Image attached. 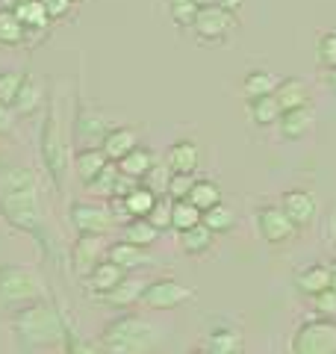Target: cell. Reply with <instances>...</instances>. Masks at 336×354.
I'll return each mask as SVG.
<instances>
[{
    "instance_id": "cell-7",
    "label": "cell",
    "mask_w": 336,
    "mask_h": 354,
    "mask_svg": "<svg viewBox=\"0 0 336 354\" xmlns=\"http://www.w3.org/2000/svg\"><path fill=\"white\" fill-rule=\"evenodd\" d=\"M289 348L292 354H336V322L324 316L307 319L292 334Z\"/></svg>"
},
{
    "instance_id": "cell-41",
    "label": "cell",
    "mask_w": 336,
    "mask_h": 354,
    "mask_svg": "<svg viewBox=\"0 0 336 354\" xmlns=\"http://www.w3.org/2000/svg\"><path fill=\"white\" fill-rule=\"evenodd\" d=\"M21 83H24V74H21V71H0V104L12 106Z\"/></svg>"
},
{
    "instance_id": "cell-49",
    "label": "cell",
    "mask_w": 336,
    "mask_h": 354,
    "mask_svg": "<svg viewBox=\"0 0 336 354\" xmlns=\"http://www.w3.org/2000/svg\"><path fill=\"white\" fill-rule=\"evenodd\" d=\"M21 3H24V0H0V6H3V9H15Z\"/></svg>"
},
{
    "instance_id": "cell-35",
    "label": "cell",
    "mask_w": 336,
    "mask_h": 354,
    "mask_svg": "<svg viewBox=\"0 0 336 354\" xmlns=\"http://www.w3.org/2000/svg\"><path fill=\"white\" fill-rule=\"evenodd\" d=\"M200 221H204L212 234H230V230L236 227V213H233V207H227V204H216L207 209Z\"/></svg>"
},
{
    "instance_id": "cell-19",
    "label": "cell",
    "mask_w": 336,
    "mask_h": 354,
    "mask_svg": "<svg viewBox=\"0 0 336 354\" xmlns=\"http://www.w3.org/2000/svg\"><path fill=\"white\" fill-rule=\"evenodd\" d=\"M274 97H277L280 109H298V106L312 104L310 86H307V80H301V77H283L274 88Z\"/></svg>"
},
{
    "instance_id": "cell-26",
    "label": "cell",
    "mask_w": 336,
    "mask_h": 354,
    "mask_svg": "<svg viewBox=\"0 0 336 354\" xmlns=\"http://www.w3.org/2000/svg\"><path fill=\"white\" fill-rule=\"evenodd\" d=\"M144 286H148V281H142V278H127L121 281L115 290L106 292L104 295V301L112 304V307H133L136 301H142V292H144Z\"/></svg>"
},
{
    "instance_id": "cell-22",
    "label": "cell",
    "mask_w": 336,
    "mask_h": 354,
    "mask_svg": "<svg viewBox=\"0 0 336 354\" xmlns=\"http://www.w3.org/2000/svg\"><path fill=\"white\" fill-rule=\"evenodd\" d=\"M330 286V266H321V263H312V266H304V269L295 272V290L301 295H319L321 290Z\"/></svg>"
},
{
    "instance_id": "cell-47",
    "label": "cell",
    "mask_w": 336,
    "mask_h": 354,
    "mask_svg": "<svg viewBox=\"0 0 336 354\" xmlns=\"http://www.w3.org/2000/svg\"><path fill=\"white\" fill-rule=\"evenodd\" d=\"M324 86H328L330 92L336 95V68H328V71H324Z\"/></svg>"
},
{
    "instance_id": "cell-23",
    "label": "cell",
    "mask_w": 336,
    "mask_h": 354,
    "mask_svg": "<svg viewBox=\"0 0 336 354\" xmlns=\"http://www.w3.org/2000/svg\"><path fill=\"white\" fill-rule=\"evenodd\" d=\"M12 12L18 15L21 24H24V30H27V39L32 36V32H41V36H44V32L50 30V24H53L50 15H48V9L41 6V0H24V3L15 6Z\"/></svg>"
},
{
    "instance_id": "cell-43",
    "label": "cell",
    "mask_w": 336,
    "mask_h": 354,
    "mask_svg": "<svg viewBox=\"0 0 336 354\" xmlns=\"http://www.w3.org/2000/svg\"><path fill=\"white\" fill-rule=\"evenodd\" d=\"M168 177H171V169H168V165H165V160H162V162H156V165H153V169H151L148 174H144V180H148L144 186H151V189H153L156 195H165Z\"/></svg>"
},
{
    "instance_id": "cell-44",
    "label": "cell",
    "mask_w": 336,
    "mask_h": 354,
    "mask_svg": "<svg viewBox=\"0 0 336 354\" xmlns=\"http://www.w3.org/2000/svg\"><path fill=\"white\" fill-rule=\"evenodd\" d=\"M312 307H316V313H319V316L333 319V316H336V290H333V286L321 290L319 295H312Z\"/></svg>"
},
{
    "instance_id": "cell-17",
    "label": "cell",
    "mask_w": 336,
    "mask_h": 354,
    "mask_svg": "<svg viewBox=\"0 0 336 354\" xmlns=\"http://www.w3.org/2000/svg\"><path fill=\"white\" fill-rule=\"evenodd\" d=\"M109 162L112 160L106 157V151L100 148V145H95V148H80V151H77L74 160H71V169H74V174L80 177L83 183H92Z\"/></svg>"
},
{
    "instance_id": "cell-33",
    "label": "cell",
    "mask_w": 336,
    "mask_h": 354,
    "mask_svg": "<svg viewBox=\"0 0 336 354\" xmlns=\"http://www.w3.org/2000/svg\"><path fill=\"white\" fill-rule=\"evenodd\" d=\"M165 6H168V18H171L177 30H192L200 9L198 0H165Z\"/></svg>"
},
{
    "instance_id": "cell-12",
    "label": "cell",
    "mask_w": 336,
    "mask_h": 354,
    "mask_svg": "<svg viewBox=\"0 0 336 354\" xmlns=\"http://www.w3.org/2000/svg\"><path fill=\"white\" fill-rule=\"evenodd\" d=\"M109 121L104 118V113H97V109H88V106H77V115H74V139L77 142H83L80 148H95L104 142V136L109 133Z\"/></svg>"
},
{
    "instance_id": "cell-48",
    "label": "cell",
    "mask_w": 336,
    "mask_h": 354,
    "mask_svg": "<svg viewBox=\"0 0 336 354\" xmlns=\"http://www.w3.org/2000/svg\"><path fill=\"white\" fill-rule=\"evenodd\" d=\"M216 3H221V6H227V9H233V12H239L242 0H216Z\"/></svg>"
},
{
    "instance_id": "cell-5",
    "label": "cell",
    "mask_w": 336,
    "mask_h": 354,
    "mask_svg": "<svg viewBox=\"0 0 336 354\" xmlns=\"http://www.w3.org/2000/svg\"><path fill=\"white\" fill-rule=\"evenodd\" d=\"M50 290L41 274L24 263H0V310H18L24 304L41 301Z\"/></svg>"
},
{
    "instance_id": "cell-38",
    "label": "cell",
    "mask_w": 336,
    "mask_h": 354,
    "mask_svg": "<svg viewBox=\"0 0 336 354\" xmlns=\"http://www.w3.org/2000/svg\"><path fill=\"white\" fill-rule=\"evenodd\" d=\"M62 354H104V348H100V346H95V342H88V339H83L80 334H77L74 322L68 319V322H65V339H62Z\"/></svg>"
},
{
    "instance_id": "cell-46",
    "label": "cell",
    "mask_w": 336,
    "mask_h": 354,
    "mask_svg": "<svg viewBox=\"0 0 336 354\" xmlns=\"http://www.w3.org/2000/svg\"><path fill=\"white\" fill-rule=\"evenodd\" d=\"M15 127V113L9 104H0V136H6V133H12Z\"/></svg>"
},
{
    "instance_id": "cell-8",
    "label": "cell",
    "mask_w": 336,
    "mask_h": 354,
    "mask_svg": "<svg viewBox=\"0 0 336 354\" xmlns=\"http://www.w3.org/2000/svg\"><path fill=\"white\" fill-rule=\"evenodd\" d=\"M192 298H195L192 286H186L174 278H160V281H148V286H144V292H142V304L162 313V310H177V307L189 304Z\"/></svg>"
},
{
    "instance_id": "cell-13",
    "label": "cell",
    "mask_w": 336,
    "mask_h": 354,
    "mask_svg": "<svg viewBox=\"0 0 336 354\" xmlns=\"http://www.w3.org/2000/svg\"><path fill=\"white\" fill-rule=\"evenodd\" d=\"M280 207H283V213L292 218V225L298 230L310 227L312 221H316V213H319L316 195L307 192V189H286L280 195Z\"/></svg>"
},
{
    "instance_id": "cell-27",
    "label": "cell",
    "mask_w": 336,
    "mask_h": 354,
    "mask_svg": "<svg viewBox=\"0 0 336 354\" xmlns=\"http://www.w3.org/2000/svg\"><path fill=\"white\" fill-rule=\"evenodd\" d=\"M277 77L272 71H265V68H254L245 74V80H242V95H245V101H254V97H263V95H274V88H277Z\"/></svg>"
},
{
    "instance_id": "cell-28",
    "label": "cell",
    "mask_w": 336,
    "mask_h": 354,
    "mask_svg": "<svg viewBox=\"0 0 336 354\" xmlns=\"http://www.w3.org/2000/svg\"><path fill=\"white\" fill-rule=\"evenodd\" d=\"M177 236H180L183 254H189V257H200V254H207L212 248V239H216V234H212L204 221L195 225V227H189V230H183V234H177Z\"/></svg>"
},
{
    "instance_id": "cell-39",
    "label": "cell",
    "mask_w": 336,
    "mask_h": 354,
    "mask_svg": "<svg viewBox=\"0 0 336 354\" xmlns=\"http://www.w3.org/2000/svg\"><path fill=\"white\" fill-rule=\"evenodd\" d=\"M316 62L319 68H336V30L319 32L316 36Z\"/></svg>"
},
{
    "instance_id": "cell-21",
    "label": "cell",
    "mask_w": 336,
    "mask_h": 354,
    "mask_svg": "<svg viewBox=\"0 0 336 354\" xmlns=\"http://www.w3.org/2000/svg\"><path fill=\"white\" fill-rule=\"evenodd\" d=\"M139 145V133L133 127H109V133L104 136V142H100V148L106 151V157L112 162L124 160L127 153Z\"/></svg>"
},
{
    "instance_id": "cell-51",
    "label": "cell",
    "mask_w": 336,
    "mask_h": 354,
    "mask_svg": "<svg viewBox=\"0 0 336 354\" xmlns=\"http://www.w3.org/2000/svg\"><path fill=\"white\" fill-rule=\"evenodd\" d=\"M189 354H212L207 346H200V348H192V351H189Z\"/></svg>"
},
{
    "instance_id": "cell-54",
    "label": "cell",
    "mask_w": 336,
    "mask_h": 354,
    "mask_svg": "<svg viewBox=\"0 0 336 354\" xmlns=\"http://www.w3.org/2000/svg\"><path fill=\"white\" fill-rule=\"evenodd\" d=\"M74 3H80V0H74Z\"/></svg>"
},
{
    "instance_id": "cell-36",
    "label": "cell",
    "mask_w": 336,
    "mask_h": 354,
    "mask_svg": "<svg viewBox=\"0 0 336 354\" xmlns=\"http://www.w3.org/2000/svg\"><path fill=\"white\" fill-rule=\"evenodd\" d=\"M189 201H192V204L200 209V213H207L209 207L221 204V189H218V183H212V180H195L192 192H189Z\"/></svg>"
},
{
    "instance_id": "cell-29",
    "label": "cell",
    "mask_w": 336,
    "mask_h": 354,
    "mask_svg": "<svg viewBox=\"0 0 336 354\" xmlns=\"http://www.w3.org/2000/svg\"><path fill=\"white\" fill-rule=\"evenodd\" d=\"M280 104H277V97L274 95H263V97H254V101H248V115L256 127H272L277 124V118H280Z\"/></svg>"
},
{
    "instance_id": "cell-24",
    "label": "cell",
    "mask_w": 336,
    "mask_h": 354,
    "mask_svg": "<svg viewBox=\"0 0 336 354\" xmlns=\"http://www.w3.org/2000/svg\"><path fill=\"white\" fill-rule=\"evenodd\" d=\"M156 162H160V160H156V153H153L151 148L136 145L124 160H118V171H121V174L136 177V180H144V174H148Z\"/></svg>"
},
{
    "instance_id": "cell-16",
    "label": "cell",
    "mask_w": 336,
    "mask_h": 354,
    "mask_svg": "<svg viewBox=\"0 0 336 354\" xmlns=\"http://www.w3.org/2000/svg\"><path fill=\"white\" fill-rule=\"evenodd\" d=\"M165 165L171 174H195L200 165V151L192 139H177L171 148L165 151Z\"/></svg>"
},
{
    "instance_id": "cell-6",
    "label": "cell",
    "mask_w": 336,
    "mask_h": 354,
    "mask_svg": "<svg viewBox=\"0 0 336 354\" xmlns=\"http://www.w3.org/2000/svg\"><path fill=\"white\" fill-rule=\"evenodd\" d=\"M239 30V15L221 3H207L198 9L192 32L198 44H227Z\"/></svg>"
},
{
    "instance_id": "cell-14",
    "label": "cell",
    "mask_w": 336,
    "mask_h": 354,
    "mask_svg": "<svg viewBox=\"0 0 336 354\" xmlns=\"http://www.w3.org/2000/svg\"><path fill=\"white\" fill-rule=\"evenodd\" d=\"M316 127V113H312V104L298 106V109H283L277 118V133L283 142H298L312 133Z\"/></svg>"
},
{
    "instance_id": "cell-2",
    "label": "cell",
    "mask_w": 336,
    "mask_h": 354,
    "mask_svg": "<svg viewBox=\"0 0 336 354\" xmlns=\"http://www.w3.org/2000/svg\"><path fill=\"white\" fill-rule=\"evenodd\" d=\"M65 322L68 313L62 310V304L53 295L41 298L15 310L12 316V337L21 354H32L41 348H56L65 339Z\"/></svg>"
},
{
    "instance_id": "cell-31",
    "label": "cell",
    "mask_w": 336,
    "mask_h": 354,
    "mask_svg": "<svg viewBox=\"0 0 336 354\" xmlns=\"http://www.w3.org/2000/svg\"><path fill=\"white\" fill-rule=\"evenodd\" d=\"M24 41H27L24 24L18 21V15L12 9L0 6V44H3V48H21Z\"/></svg>"
},
{
    "instance_id": "cell-20",
    "label": "cell",
    "mask_w": 336,
    "mask_h": 354,
    "mask_svg": "<svg viewBox=\"0 0 336 354\" xmlns=\"http://www.w3.org/2000/svg\"><path fill=\"white\" fill-rule=\"evenodd\" d=\"M41 104H44V86L32 74H24V83H21L15 101H12V113L15 115H32L41 109Z\"/></svg>"
},
{
    "instance_id": "cell-4",
    "label": "cell",
    "mask_w": 336,
    "mask_h": 354,
    "mask_svg": "<svg viewBox=\"0 0 336 354\" xmlns=\"http://www.w3.org/2000/svg\"><path fill=\"white\" fill-rule=\"evenodd\" d=\"M39 157H41L44 171H48V177L53 180V186L62 189L74 153H71V142L62 133V124H59V118H56L53 106L44 109V118H41V127H39Z\"/></svg>"
},
{
    "instance_id": "cell-32",
    "label": "cell",
    "mask_w": 336,
    "mask_h": 354,
    "mask_svg": "<svg viewBox=\"0 0 336 354\" xmlns=\"http://www.w3.org/2000/svg\"><path fill=\"white\" fill-rule=\"evenodd\" d=\"M200 218H204V213H200V209L189 201V198L171 204V230H174V234H183V230L200 225Z\"/></svg>"
},
{
    "instance_id": "cell-45",
    "label": "cell",
    "mask_w": 336,
    "mask_h": 354,
    "mask_svg": "<svg viewBox=\"0 0 336 354\" xmlns=\"http://www.w3.org/2000/svg\"><path fill=\"white\" fill-rule=\"evenodd\" d=\"M41 6L48 9L50 21H65L68 15H74V0H41Z\"/></svg>"
},
{
    "instance_id": "cell-37",
    "label": "cell",
    "mask_w": 336,
    "mask_h": 354,
    "mask_svg": "<svg viewBox=\"0 0 336 354\" xmlns=\"http://www.w3.org/2000/svg\"><path fill=\"white\" fill-rule=\"evenodd\" d=\"M115 180H118V162H109L92 183H86V189L92 198H104V201H109L112 192H115Z\"/></svg>"
},
{
    "instance_id": "cell-3",
    "label": "cell",
    "mask_w": 336,
    "mask_h": 354,
    "mask_svg": "<svg viewBox=\"0 0 336 354\" xmlns=\"http://www.w3.org/2000/svg\"><path fill=\"white\" fill-rule=\"evenodd\" d=\"M160 334L148 319L136 313H121L109 319L100 330V348L104 354H153Z\"/></svg>"
},
{
    "instance_id": "cell-1",
    "label": "cell",
    "mask_w": 336,
    "mask_h": 354,
    "mask_svg": "<svg viewBox=\"0 0 336 354\" xmlns=\"http://www.w3.org/2000/svg\"><path fill=\"white\" fill-rule=\"evenodd\" d=\"M0 218L9 227L21 230L36 239L39 251L48 260H56V245L41 216V195L39 177L30 165H9L0 162Z\"/></svg>"
},
{
    "instance_id": "cell-11",
    "label": "cell",
    "mask_w": 336,
    "mask_h": 354,
    "mask_svg": "<svg viewBox=\"0 0 336 354\" xmlns=\"http://www.w3.org/2000/svg\"><path fill=\"white\" fill-rule=\"evenodd\" d=\"M68 221L77 234H97V236H106L112 225H115L112 209L106 204H95V201H71Z\"/></svg>"
},
{
    "instance_id": "cell-18",
    "label": "cell",
    "mask_w": 336,
    "mask_h": 354,
    "mask_svg": "<svg viewBox=\"0 0 336 354\" xmlns=\"http://www.w3.org/2000/svg\"><path fill=\"white\" fill-rule=\"evenodd\" d=\"M127 274H130V272H124L121 266H115L112 260H104V263H97V266H95V272L86 278V290L92 292V295H100V298H104L106 292L115 290V286L124 281Z\"/></svg>"
},
{
    "instance_id": "cell-40",
    "label": "cell",
    "mask_w": 336,
    "mask_h": 354,
    "mask_svg": "<svg viewBox=\"0 0 336 354\" xmlns=\"http://www.w3.org/2000/svg\"><path fill=\"white\" fill-rule=\"evenodd\" d=\"M171 198L168 195H160L156 198V204H153V209L148 213V221L153 227H160V230H171Z\"/></svg>"
},
{
    "instance_id": "cell-9",
    "label": "cell",
    "mask_w": 336,
    "mask_h": 354,
    "mask_svg": "<svg viewBox=\"0 0 336 354\" xmlns=\"http://www.w3.org/2000/svg\"><path fill=\"white\" fill-rule=\"evenodd\" d=\"M254 227H256V234H260V239L265 242V245H283V242L292 239L295 230H298L280 204H265V207L256 209Z\"/></svg>"
},
{
    "instance_id": "cell-42",
    "label": "cell",
    "mask_w": 336,
    "mask_h": 354,
    "mask_svg": "<svg viewBox=\"0 0 336 354\" xmlns=\"http://www.w3.org/2000/svg\"><path fill=\"white\" fill-rule=\"evenodd\" d=\"M192 186H195L192 174H171L168 177V186H165V195L171 198V201H183V198H189V192H192Z\"/></svg>"
},
{
    "instance_id": "cell-25",
    "label": "cell",
    "mask_w": 336,
    "mask_h": 354,
    "mask_svg": "<svg viewBox=\"0 0 336 354\" xmlns=\"http://www.w3.org/2000/svg\"><path fill=\"white\" fill-rule=\"evenodd\" d=\"M204 346L212 354H242V334L236 328H230V325H218V328H212L207 334Z\"/></svg>"
},
{
    "instance_id": "cell-15",
    "label": "cell",
    "mask_w": 336,
    "mask_h": 354,
    "mask_svg": "<svg viewBox=\"0 0 336 354\" xmlns=\"http://www.w3.org/2000/svg\"><path fill=\"white\" fill-rule=\"evenodd\" d=\"M106 260L121 266L124 272H139V269H144V266H153V257L148 254V248H139L127 239L112 242V245L106 248Z\"/></svg>"
},
{
    "instance_id": "cell-34",
    "label": "cell",
    "mask_w": 336,
    "mask_h": 354,
    "mask_svg": "<svg viewBox=\"0 0 336 354\" xmlns=\"http://www.w3.org/2000/svg\"><path fill=\"white\" fill-rule=\"evenodd\" d=\"M156 198H160V195H156L151 186L139 183L130 195H124V204H127V209H130L133 218H148V213H151L153 204H156Z\"/></svg>"
},
{
    "instance_id": "cell-53",
    "label": "cell",
    "mask_w": 336,
    "mask_h": 354,
    "mask_svg": "<svg viewBox=\"0 0 336 354\" xmlns=\"http://www.w3.org/2000/svg\"><path fill=\"white\" fill-rule=\"evenodd\" d=\"M333 234H336V216H333Z\"/></svg>"
},
{
    "instance_id": "cell-10",
    "label": "cell",
    "mask_w": 336,
    "mask_h": 354,
    "mask_svg": "<svg viewBox=\"0 0 336 354\" xmlns=\"http://www.w3.org/2000/svg\"><path fill=\"white\" fill-rule=\"evenodd\" d=\"M106 236H97V234H77L74 245L68 251V266L77 278H88L95 272L97 263L106 260Z\"/></svg>"
},
{
    "instance_id": "cell-52",
    "label": "cell",
    "mask_w": 336,
    "mask_h": 354,
    "mask_svg": "<svg viewBox=\"0 0 336 354\" xmlns=\"http://www.w3.org/2000/svg\"><path fill=\"white\" fill-rule=\"evenodd\" d=\"M198 3H200V6H207V3H216V0H198Z\"/></svg>"
},
{
    "instance_id": "cell-30",
    "label": "cell",
    "mask_w": 336,
    "mask_h": 354,
    "mask_svg": "<svg viewBox=\"0 0 336 354\" xmlns=\"http://www.w3.org/2000/svg\"><path fill=\"white\" fill-rule=\"evenodd\" d=\"M162 230L160 227H153L148 218H130L124 230H121V239H127L133 242V245H139V248H151L156 239H160Z\"/></svg>"
},
{
    "instance_id": "cell-50",
    "label": "cell",
    "mask_w": 336,
    "mask_h": 354,
    "mask_svg": "<svg viewBox=\"0 0 336 354\" xmlns=\"http://www.w3.org/2000/svg\"><path fill=\"white\" fill-rule=\"evenodd\" d=\"M328 266H330V286L336 290V260H333V263H328Z\"/></svg>"
}]
</instances>
